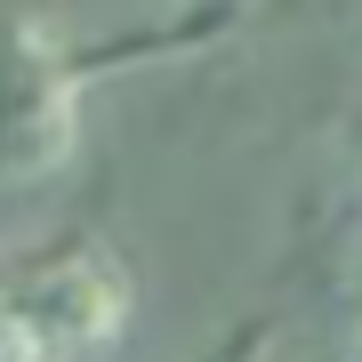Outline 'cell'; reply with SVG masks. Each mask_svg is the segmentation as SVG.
<instances>
[{
	"mask_svg": "<svg viewBox=\"0 0 362 362\" xmlns=\"http://www.w3.org/2000/svg\"><path fill=\"white\" fill-rule=\"evenodd\" d=\"M129 266L89 233H57L16 258H0V322L25 338L33 362L97 354L129 330Z\"/></svg>",
	"mask_w": 362,
	"mask_h": 362,
	"instance_id": "6da1fadb",
	"label": "cell"
},
{
	"mask_svg": "<svg viewBox=\"0 0 362 362\" xmlns=\"http://www.w3.org/2000/svg\"><path fill=\"white\" fill-rule=\"evenodd\" d=\"M0 362H33V354H25V338H16L8 322H0Z\"/></svg>",
	"mask_w": 362,
	"mask_h": 362,
	"instance_id": "3957f363",
	"label": "cell"
},
{
	"mask_svg": "<svg viewBox=\"0 0 362 362\" xmlns=\"http://www.w3.org/2000/svg\"><path fill=\"white\" fill-rule=\"evenodd\" d=\"M81 73L33 16H0V185H40L73 161Z\"/></svg>",
	"mask_w": 362,
	"mask_h": 362,
	"instance_id": "7a4b0ae2",
	"label": "cell"
}]
</instances>
